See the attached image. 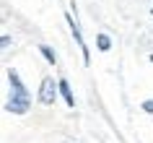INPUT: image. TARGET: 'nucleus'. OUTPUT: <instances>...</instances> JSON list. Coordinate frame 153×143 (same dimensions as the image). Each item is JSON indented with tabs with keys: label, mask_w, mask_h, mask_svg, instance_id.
Here are the masks:
<instances>
[{
	"label": "nucleus",
	"mask_w": 153,
	"mask_h": 143,
	"mask_svg": "<svg viewBox=\"0 0 153 143\" xmlns=\"http://www.w3.org/2000/svg\"><path fill=\"white\" fill-rule=\"evenodd\" d=\"M0 44H3V49L10 47V37H8V34H3V37H0Z\"/></svg>",
	"instance_id": "8"
},
{
	"label": "nucleus",
	"mask_w": 153,
	"mask_h": 143,
	"mask_svg": "<svg viewBox=\"0 0 153 143\" xmlns=\"http://www.w3.org/2000/svg\"><path fill=\"white\" fill-rule=\"evenodd\" d=\"M60 96V81H55L52 76H44L39 83V104H44V107H52L55 104V99Z\"/></svg>",
	"instance_id": "2"
},
{
	"label": "nucleus",
	"mask_w": 153,
	"mask_h": 143,
	"mask_svg": "<svg viewBox=\"0 0 153 143\" xmlns=\"http://www.w3.org/2000/svg\"><path fill=\"white\" fill-rule=\"evenodd\" d=\"M39 52H42V57H44L49 65H57V55H55V49L49 47V44H39Z\"/></svg>",
	"instance_id": "6"
},
{
	"label": "nucleus",
	"mask_w": 153,
	"mask_h": 143,
	"mask_svg": "<svg viewBox=\"0 0 153 143\" xmlns=\"http://www.w3.org/2000/svg\"><path fill=\"white\" fill-rule=\"evenodd\" d=\"M151 13H153V10H151Z\"/></svg>",
	"instance_id": "10"
},
{
	"label": "nucleus",
	"mask_w": 153,
	"mask_h": 143,
	"mask_svg": "<svg viewBox=\"0 0 153 143\" xmlns=\"http://www.w3.org/2000/svg\"><path fill=\"white\" fill-rule=\"evenodd\" d=\"M96 47H99V52H109V49H112V39H109V34H104V31L96 34Z\"/></svg>",
	"instance_id": "5"
},
{
	"label": "nucleus",
	"mask_w": 153,
	"mask_h": 143,
	"mask_svg": "<svg viewBox=\"0 0 153 143\" xmlns=\"http://www.w3.org/2000/svg\"><path fill=\"white\" fill-rule=\"evenodd\" d=\"M143 109L148 112V115H153V99H145V102H143Z\"/></svg>",
	"instance_id": "7"
},
{
	"label": "nucleus",
	"mask_w": 153,
	"mask_h": 143,
	"mask_svg": "<svg viewBox=\"0 0 153 143\" xmlns=\"http://www.w3.org/2000/svg\"><path fill=\"white\" fill-rule=\"evenodd\" d=\"M65 21H68V26H70V34H73V39L78 42V47H81V52H83V65H91V52H88V44L83 42L81 26H78V21H75V16H73L70 10L65 13Z\"/></svg>",
	"instance_id": "3"
},
{
	"label": "nucleus",
	"mask_w": 153,
	"mask_h": 143,
	"mask_svg": "<svg viewBox=\"0 0 153 143\" xmlns=\"http://www.w3.org/2000/svg\"><path fill=\"white\" fill-rule=\"evenodd\" d=\"M60 96L65 99V104L68 107H75V96H73V88H70V83H68V78H60Z\"/></svg>",
	"instance_id": "4"
},
{
	"label": "nucleus",
	"mask_w": 153,
	"mask_h": 143,
	"mask_svg": "<svg viewBox=\"0 0 153 143\" xmlns=\"http://www.w3.org/2000/svg\"><path fill=\"white\" fill-rule=\"evenodd\" d=\"M5 76H8V83H10V99L5 102V112H10V115H26L31 109V94H29L26 83L21 81L16 68H8Z\"/></svg>",
	"instance_id": "1"
},
{
	"label": "nucleus",
	"mask_w": 153,
	"mask_h": 143,
	"mask_svg": "<svg viewBox=\"0 0 153 143\" xmlns=\"http://www.w3.org/2000/svg\"><path fill=\"white\" fill-rule=\"evenodd\" d=\"M151 63H153V55H151Z\"/></svg>",
	"instance_id": "9"
}]
</instances>
